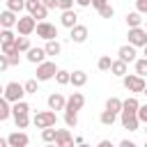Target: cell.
I'll use <instances>...</instances> for the list:
<instances>
[{
	"label": "cell",
	"instance_id": "6da1fadb",
	"mask_svg": "<svg viewBox=\"0 0 147 147\" xmlns=\"http://www.w3.org/2000/svg\"><path fill=\"white\" fill-rule=\"evenodd\" d=\"M122 85L129 92H133V94H142L145 87H147L145 76H140V74H126V76H122Z\"/></svg>",
	"mask_w": 147,
	"mask_h": 147
},
{
	"label": "cell",
	"instance_id": "7a4b0ae2",
	"mask_svg": "<svg viewBox=\"0 0 147 147\" xmlns=\"http://www.w3.org/2000/svg\"><path fill=\"white\" fill-rule=\"evenodd\" d=\"M32 124L37 126V129H46V126H55L57 124V115H55V110H39L34 117H32Z\"/></svg>",
	"mask_w": 147,
	"mask_h": 147
},
{
	"label": "cell",
	"instance_id": "3957f363",
	"mask_svg": "<svg viewBox=\"0 0 147 147\" xmlns=\"http://www.w3.org/2000/svg\"><path fill=\"white\" fill-rule=\"evenodd\" d=\"M28 92H25V85H21V83H16V80H11V83H7L5 85V92H2V96H7L11 103H16V101H21L23 96H25Z\"/></svg>",
	"mask_w": 147,
	"mask_h": 147
},
{
	"label": "cell",
	"instance_id": "277c9868",
	"mask_svg": "<svg viewBox=\"0 0 147 147\" xmlns=\"http://www.w3.org/2000/svg\"><path fill=\"white\" fill-rule=\"evenodd\" d=\"M34 30H37V18H34L32 14H28V16H18V23H16V32H18V34L30 37Z\"/></svg>",
	"mask_w": 147,
	"mask_h": 147
},
{
	"label": "cell",
	"instance_id": "5b68a950",
	"mask_svg": "<svg viewBox=\"0 0 147 147\" xmlns=\"http://www.w3.org/2000/svg\"><path fill=\"white\" fill-rule=\"evenodd\" d=\"M60 69L55 67V62H51V60H44L41 64H37V78L44 83V80H51V78H55V74H57Z\"/></svg>",
	"mask_w": 147,
	"mask_h": 147
},
{
	"label": "cell",
	"instance_id": "8992f818",
	"mask_svg": "<svg viewBox=\"0 0 147 147\" xmlns=\"http://www.w3.org/2000/svg\"><path fill=\"white\" fill-rule=\"evenodd\" d=\"M126 37H129V44H133V46H147V28H142V25L129 28Z\"/></svg>",
	"mask_w": 147,
	"mask_h": 147
},
{
	"label": "cell",
	"instance_id": "52a82bcc",
	"mask_svg": "<svg viewBox=\"0 0 147 147\" xmlns=\"http://www.w3.org/2000/svg\"><path fill=\"white\" fill-rule=\"evenodd\" d=\"M25 9H28V14H32L37 21H44V18L48 16V7H46L41 0H28V2H25Z\"/></svg>",
	"mask_w": 147,
	"mask_h": 147
},
{
	"label": "cell",
	"instance_id": "ba28073f",
	"mask_svg": "<svg viewBox=\"0 0 147 147\" xmlns=\"http://www.w3.org/2000/svg\"><path fill=\"white\" fill-rule=\"evenodd\" d=\"M34 32H37V37H41L44 41H48V39H55V37H57V28H55L53 23H48V21H39Z\"/></svg>",
	"mask_w": 147,
	"mask_h": 147
},
{
	"label": "cell",
	"instance_id": "9c48e42d",
	"mask_svg": "<svg viewBox=\"0 0 147 147\" xmlns=\"http://www.w3.org/2000/svg\"><path fill=\"white\" fill-rule=\"evenodd\" d=\"M119 122H122V126H124L126 131H138V126H140L138 113H126V110H122V113H119Z\"/></svg>",
	"mask_w": 147,
	"mask_h": 147
},
{
	"label": "cell",
	"instance_id": "30bf717a",
	"mask_svg": "<svg viewBox=\"0 0 147 147\" xmlns=\"http://www.w3.org/2000/svg\"><path fill=\"white\" fill-rule=\"evenodd\" d=\"M87 37H90V32H87V28L80 25V23H76V25L69 30V39H71L74 44H85Z\"/></svg>",
	"mask_w": 147,
	"mask_h": 147
},
{
	"label": "cell",
	"instance_id": "8fae6325",
	"mask_svg": "<svg viewBox=\"0 0 147 147\" xmlns=\"http://www.w3.org/2000/svg\"><path fill=\"white\" fill-rule=\"evenodd\" d=\"M136 48H138V46H133V44H124V46L117 48V57L124 60L126 64H129V62H136V60H138V57H136V55H138Z\"/></svg>",
	"mask_w": 147,
	"mask_h": 147
},
{
	"label": "cell",
	"instance_id": "7c38bea8",
	"mask_svg": "<svg viewBox=\"0 0 147 147\" xmlns=\"http://www.w3.org/2000/svg\"><path fill=\"white\" fill-rule=\"evenodd\" d=\"M46 103H48V108H51V110H64V108H67V99H64L60 92H53V94H48Z\"/></svg>",
	"mask_w": 147,
	"mask_h": 147
},
{
	"label": "cell",
	"instance_id": "4fadbf2b",
	"mask_svg": "<svg viewBox=\"0 0 147 147\" xmlns=\"http://www.w3.org/2000/svg\"><path fill=\"white\" fill-rule=\"evenodd\" d=\"M85 106V96L80 94V92H74L69 99H67V108L64 110H71V113H78L80 108Z\"/></svg>",
	"mask_w": 147,
	"mask_h": 147
},
{
	"label": "cell",
	"instance_id": "5bb4252c",
	"mask_svg": "<svg viewBox=\"0 0 147 147\" xmlns=\"http://www.w3.org/2000/svg\"><path fill=\"white\" fill-rule=\"evenodd\" d=\"M7 140H9V147H28V142H30L28 133H23V131H14V133H9Z\"/></svg>",
	"mask_w": 147,
	"mask_h": 147
},
{
	"label": "cell",
	"instance_id": "9a60e30c",
	"mask_svg": "<svg viewBox=\"0 0 147 147\" xmlns=\"http://www.w3.org/2000/svg\"><path fill=\"white\" fill-rule=\"evenodd\" d=\"M76 142V138H71L69 129H57V136H55V147H71Z\"/></svg>",
	"mask_w": 147,
	"mask_h": 147
},
{
	"label": "cell",
	"instance_id": "2e32d148",
	"mask_svg": "<svg viewBox=\"0 0 147 147\" xmlns=\"http://www.w3.org/2000/svg\"><path fill=\"white\" fill-rule=\"evenodd\" d=\"M46 55H48V53H46V48H34V46L25 53L28 62H32V64H41V62L46 60Z\"/></svg>",
	"mask_w": 147,
	"mask_h": 147
},
{
	"label": "cell",
	"instance_id": "e0dca14e",
	"mask_svg": "<svg viewBox=\"0 0 147 147\" xmlns=\"http://www.w3.org/2000/svg\"><path fill=\"white\" fill-rule=\"evenodd\" d=\"M16 23H18V16H16V11H11V9H5V11L0 14V25H2V28H16Z\"/></svg>",
	"mask_w": 147,
	"mask_h": 147
},
{
	"label": "cell",
	"instance_id": "ac0fdd59",
	"mask_svg": "<svg viewBox=\"0 0 147 147\" xmlns=\"http://www.w3.org/2000/svg\"><path fill=\"white\" fill-rule=\"evenodd\" d=\"M60 23H62L64 28H69V30H71V28L78 23V14H76L74 9H64V11H62V16H60Z\"/></svg>",
	"mask_w": 147,
	"mask_h": 147
},
{
	"label": "cell",
	"instance_id": "d6986e66",
	"mask_svg": "<svg viewBox=\"0 0 147 147\" xmlns=\"http://www.w3.org/2000/svg\"><path fill=\"white\" fill-rule=\"evenodd\" d=\"M44 48H46V53H48V57H57V55L62 53V44H60L57 39H48Z\"/></svg>",
	"mask_w": 147,
	"mask_h": 147
},
{
	"label": "cell",
	"instance_id": "ffe728a7",
	"mask_svg": "<svg viewBox=\"0 0 147 147\" xmlns=\"http://www.w3.org/2000/svg\"><path fill=\"white\" fill-rule=\"evenodd\" d=\"M142 23H145V18H142V14H140L138 9L126 14V25H129V28H138V25H142Z\"/></svg>",
	"mask_w": 147,
	"mask_h": 147
},
{
	"label": "cell",
	"instance_id": "44dd1931",
	"mask_svg": "<svg viewBox=\"0 0 147 147\" xmlns=\"http://www.w3.org/2000/svg\"><path fill=\"white\" fill-rule=\"evenodd\" d=\"M110 74L113 76H117V78H122V76H126V62L124 60H113V67H110Z\"/></svg>",
	"mask_w": 147,
	"mask_h": 147
},
{
	"label": "cell",
	"instance_id": "7402d4cb",
	"mask_svg": "<svg viewBox=\"0 0 147 147\" xmlns=\"http://www.w3.org/2000/svg\"><path fill=\"white\" fill-rule=\"evenodd\" d=\"M85 83H87V74L85 71H80V69L78 71H71V85L74 87H83Z\"/></svg>",
	"mask_w": 147,
	"mask_h": 147
},
{
	"label": "cell",
	"instance_id": "603a6c76",
	"mask_svg": "<svg viewBox=\"0 0 147 147\" xmlns=\"http://www.w3.org/2000/svg\"><path fill=\"white\" fill-rule=\"evenodd\" d=\"M9 103H11V101H9L7 96H2V99H0V122H5V119H7L9 115H14V113H11V106H9Z\"/></svg>",
	"mask_w": 147,
	"mask_h": 147
},
{
	"label": "cell",
	"instance_id": "cb8c5ba5",
	"mask_svg": "<svg viewBox=\"0 0 147 147\" xmlns=\"http://www.w3.org/2000/svg\"><path fill=\"white\" fill-rule=\"evenodd\" d=\"M115 119H117V113H113V110H108V108L99 115V122H101L103 126H113V124H115Z\"/></svg>",
	"mask_w": 147,
	"mask_h": 147
},
{
	"label": "cell",
	"instance_id": "d4e9b609",
	"mask_svg": "<svg viewBox=\"0 0 147 147\" xmlns=\"http://www.w3.org/2000/svg\"><path fill=\"white\" fill-rule=\"evenodd\" d=\"M106 108L119 115V113H122V108H124V101H122V99H117V96H110V99L106 101Z\"/></svg>",
	"mask_w": 147,
	"mask_h": 147
},
{
	"label": "cell",
	"instance_id": "484cf974",
	"mask_svg": "<svg viewBox=\"0 0 147 147\" xmlns=\"http://www.w3.org/2000/svg\"><path fill=\"white\" fill-rule=\"evenodd\" d=\"M14 122H16V129H28L30 115L28 113H14Z\"/></svg>",
	"mask_w": 147,
	"mask_h": 147
},
{
	"label": "cell",
	"instance_id": "4316f807",
	"mask_svg": "<svg viewBox=\"0 0 147 147\" xmlns=\"http://www.w3.org/2000/svg\"><path fill=\"white\" fill-rule=\"evenodd\" d=\"M0 44H16V34L11 32V28H2V32H0Z\"/></svg>",
	"mask_w": 147,
	"mask_h": 147
},
{
	"label": "cell",
	"instance_id": "83f0119b",
	"mask_svg": "<svg viewBox=\"0 0 147 147\" xmlns=\"http://www.w3.org/2000/svg\"><path fill=\"white\" fill-rule=\"evenodd\" d=\"M138 108H140V101H138L136 96L124 99V108H122V110H126V113H138Z\"/></svg>",
	"mask_w": 147,
	"mask_h": 147
},
{
	"label": "cell",
	"instance_id": "f1b7e54d",
	"mask_svg": "<svg viewBox=\"0 0 147 147\" xmlns=\"http://www.w3.org/2000/svg\"><path fill=\"white\" fill-rule=\"evenodd\" d=\"M55 80H57V85H69V83H71V71L60 69V71L55 74Z\"/></svg>",
	"mask_w": 147,
	"mask_h": 147
},
{
	"label": "cell",
	"instance_id": "f546056e",
	"mask_svg": "<svg viewBox=\"0 0 147 147\" xmlns=\"http://www.w3.org/2000/svg\"><path fill=\"white\" fill-rule=\"evenodd\" d=\"M64 124H67L69 129H76V126H78V113L64 110Z\"/></svg>",
	"mask_w": 147,
	"mask_h": 147
},
{
	"label": "cell",
	"instance_id": "4dcf8cb0",
	"mask_svg": "<svg viewBox=\"0 0 147 147\" xmlns=\"http://www.w3.org/2000/svg\"><path fill=\"white\" fill-rule=\"evenodd\" d=\"M55 136H57V129H53V126L41 129V140L44 142H55Z\"/></svg>",
	"mask_w": 147,
	"mask_h": 147
},
{
	"label": "cell",
	"instance_id": "1f68e13d",
	"mask_svg": "<svg viewBox=\"0 0 147 147\" xmlns=\"http://www.w3.org/2000/svg\"><path fill=\"white\" fill-rule=\"evenodd\" d=\"M5 2H7V9H11V11L21 14V11L25 9V2H28V0H5Z\"/></svg>",
	"mask_w": 147,
	"mask_h": 147
},
{
	"label": "cell",
	"instance_id": "d6a6232c",
	"mask_svg": "<svg viewBox=\"0 0 147 147\" xmlns=\"http://www.w3.org/2000/svg\"><path fill=\"white\" fill-rule=\"evenodd\" d=\"M16 48L21 51V53H28L32 46H30V39L25 37V34H21V37H16Z\"/></svg>",
	"mask_w": 147,
	"mask_h": 147
},
{
	"label": "cell",
	"instance_id": "836d02e7",
	"mask_svg": "<svg viewBox=\"0 0 147 147\" xmlns=\"http://www.w3.org/2000/svg\"><path fill=\"white\" fill-rule=\"evenodd\" d=\"M110 67H113L110 55H101V57H99V62H96V69H99V71H110Z\"/></svg>",
	"mask_w": 147,
	"mask_h": 147
},
{
	"label": "cell",
	"instance_id": "e575fe53",
	"mask_svg": "<svg viewBox=\"0 0 147 147\" xmlns=\"http://www.w3.org/2000/svg\"><path fill=\"white\" fill-rule=\"evenodd\" d=\"M39 83H41L39 78H30V80H25V83H23V85H25V92H28V94H37V92H39Z\"/></svg>",
	"mask_w": 147,
	"mask_h": 147
},
{
	"label": "cell",
	"instance_id": "d590c367",
	"mask_svg": "<svg viewBox=\"0 0 147 147\" xmlns=\"http://www.w3.org/2000/svg\"><path fill=\"white\" fill-rule=\"evenodd\" d=\"M133 64H136V74H140V76H147V57H145V55H142V57H138Z\"/></svg>",
	"mask_w": 147,
	"mask_h": 147
},
{
	"label": "cell",
	"instance_id": "8d00e7d4",
	"mask_svg": "<svg viewBox=\"0 0 147 147\" xmlns=\"http://www.w3.org/2000/svg\"><path fill=\"white\" fill-rule=\"evenodd\" d=\"M113 14H115V9H113L110 5H106V7L99 9V16H101V18H113Z\"/></svg>",
	"mask_w": 147,
	"mask_h": 147
},
{
	"label": "cell",
	"instance_id": "74e56055",
	"mask_svg": "<svg viewBox=\"0 0 147 147\" xmlns=\"http://www.w3.org/2000/svg\"><path fill=\"white\" fill-rule=\"evenodd\" d=\"M138 119H140L142 124H147V103H140V108H138Z\"/></svg>",
	"mask_w": 147,
	"mask_h": 147
},
{
	"label": "cell",
	"instance_id": "f35d334b",
	"mask_svg": "<svg viewBox=\"0 0 147 147\" xmlns=\"http://www.w3.org/2000/svg\"><path fill=\"white\" fill-rule=\"evenodd\" d=\"M9 67H11V62H9V57L2 53V55H0V71H7Z\"/></svg>",
	"mask_w": 147,
	"mask_h": 147
},
{
	"label": "cell",
	"instance_id": "ab89813d",
	"mask_svg": "<svg viewBox=\"0 0 147 147\" xmlns=\"http://www.w3.org/2000/svg\"><path fill=\"white\" fill-rule=\"evenodd\" d=\"M133 2H136V9L147 16V0H133Z\"/></svg>",
	"mask_w": 147,
	"mask_h": 147
},
{
	"label": "cell",
	"instance_id": "60d3db41",
	"mask_svg": "<svg viewBox=\"0 0 147 147\" xmlns=\"http://www.w3.org/2000/svg\"><path fill=\"white\" fill-rule=\"evenodd\" d=\"M74 2H76V0H60V7H57V9H62V11H64V9H71Z\"/></svg>",
	"mask_w": 147,
	"mask_h": 147
},
{
	"label": "cell",
	"instance_id": "b9f144b4",
	"mask_svg": "<svg viewBox=\"0 0 147 147\" xmlns=\"http://www.w3.org/2000/svg\"><path fill=\"white\" fill-rule=\"evenodd\" d=\"M48 9H55V7H60V0H41Z\"/></svg>",
	"mask_w": 147,
	"mask_h": 147
},
{
	"label": "cell",
	"instance_id": "7bdbcfd3",
	"mask_svg": "<svg viewBox=\"0 0 147 147\" xmlns=\"http://www.w3.org/2000/svg\"><path fill=\"white\" fill-rule=\"evenodd\" d=\"M106 5H108V0H92V7H94L96 11H99L101 7H106Z\"/></svg>",
	"mask_w": 147,
	"mask_h": 147
},
{
	"label": "cell",
	"instance_id": "ee69618b",
	"mask_svg": "<svg viewBox=\"0 0 147 147\" xmlns=\"http://www.w3.org/2000/svg\"><path fill=\"white\" fill-rule=\"evenodd\" d=\"M76 5H78V7H90L92 0H76Z\"/></svg>",
	"mask_w": 147,
	"mask_h": 147
},
{
	"label": "cell",
	"instance_id": "f6af8a7d",
	"mask_svg": "<svg viewBox=\"0 0 147 147\" xmlns=\"http://www.w3.org/2000/svg\"><path fill=\"white\" fill-rule=\"evenodd\" d=\"M119 147H133V142H131V140H122V142H119Z\"/></svg>",
	"mask_w": 147,
	"mask_h": 147
},
{
	"label": "cell",
	"instance_id": "bcb514c9",
	"mask_svg": "<svg viewBox=\"0 0 147 147\" xmlns=\"http://www.w3.org/2000/svg\"><path fill=\"white\" fill-rule=\"evenodd\" d=\"M99 147H113V145H110V140H101V142H99Z\"/></svg>",
	"mask_w": 147,
	"mask_h": 147
},
{
	"label": "cell",
	"instance_id": "7dc6e473",
	"mask_svg": "<svg viewBox=\"0 0 147 147\" xmlns=\"http://www.w3.org/2000/svg\"><path fill=\"white\" fill-rule=\"evenodd\" d=\"M142 48H145V51H142V55H145V57H147V46H142Z\"/></svg>",
	"mask_w": 147,
	"mask_h": 147
},
{
	"label": "cell",
	"instance_id": "c3c4849f",
	"mask_svg": "<svg viewBox=\"0 0 147 147\" xmlns=\"http://www.w3.org/2000/svg\"><path fill=\"white\" fill-rule=\"evenodd\" d=\"M142 94H145V96H147V87H145V92H142Z\"/></svg>",
	"mask_w": 147,
	"mask_h": 147
},
{
	"label": "cell",
	"instance_id": "681fc988",
	"mask_svg": "<svg viewBox=\"0 0 147 147\" xmlns=\"http://www.w3.org/2000/svg\"><path fill=\"white\" fill-rule=\"evenodd\" d=\"M145 28H147V18H145Z\"/></svg>",
	"mask_w": 147,
	"mask_h": 147
},
{
	"label": "cell",
	"instance_id": "f907efd6",
	"mask_svg": "<svg viewBox=\"0 0 147 147\" xmlns=\"http://www.w3.org/2000/svg\"><path fill=\"white\" fill-rule=\"evenodd\" d=\"M145 147H147V140H145Z\"/></svg>",
	"mask_w": 147,
	"mask_h": 147
},
{
	"label": "cell",
	"instance_id": "816d5d0a",
	"mask_svg": "<svg viewBox=\"0 0 147 147\" xmlns=\"http://www.w3.org/2000/svg\"><path fill=\"white\" fill-rule=\"evenodd\" d=\"M145 131H147V129H145Z\"/></svg>",
	"mask_w": 147,
	"mask_h": 147
}]
</instances>
